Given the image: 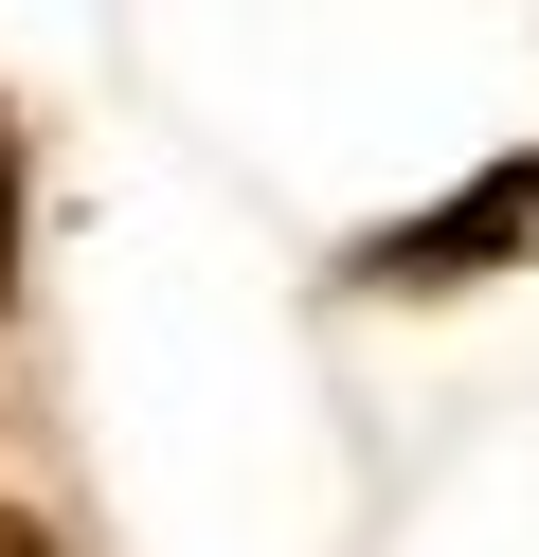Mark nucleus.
<instances>
[{
    "label": "nucleus",
    "instance_id": "nucleus-1",
    "mask_svg": "<svg viewBox=\"0 0 539 557\" xmlns=\"http://www.w3.org/2000/svg\"><path fill=\"white\" fill-rule=\"evenodd\" d=\"M0 288H19V145H0Z\"/></svg>",
    "mask_w": 539,
    "mask_h": 557
},
{
    "label": "nucleus",
    "instance_id": "nucleus-2",
    "mask_svg": "<svg viewBox=\"0 0 539 557\" xmlns=\"http://www.w3.org/2000/svg\"><path fill=\"white\" fill-rule=\"evenodd\" d=\"M0 557H54V540H36V521H0Z\"/></svg>",
    "mask_w": 539,
    "mask_h": 557
}]
</instances>
